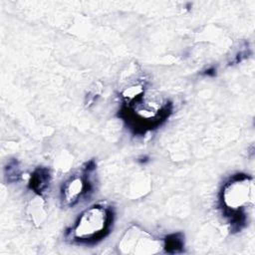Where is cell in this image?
<instances>
[{
    "mask_svg": "<svg viewBox=\"0 0 255 255\" xmlns=\"http://www.w3.org/2000/svg\"><path fill=\"white\" fill-rule=\"evenodd\" d=\"M113 222V209L109 206L95 204L79 216L67 235H70V239L78 244H96L110 233Z\"/></svg>",
    "mask_w": 255,
    "mask_h": 255,
    "instance_id": "obj_3",
    "label": "cell"
},
{
    "mask_svg": "<svg viewBox=\"0 0 255 255\" xmlns=\"http://www.w3.org/2000/svg\"><path fill=\"white\" fill-rule=\"evenodd\" d=\"M183 234L180 232L172 233L163 239V248L167 253H179L183 250L184 240Z\"/></svg>",
    "mask_w": 255,
    "mask_h": 255,
    "instance_id": "obj_6",
    "label": "cell"
},
{
    "mask_svg": "<svg viewBox=\"0 0 255 255\" xmlns=\"http://www.w3.org/2000/svg\"><path fill=\"white\" fill-rule=\"evenodd\" d=\"M120 117L134 134H144L166 121L172 111L168 101L156 102L146 98L142 86L128 88L123 93Z\"/></svg>",
    "mask_w": 255,
    "mask_h": 255,
    "instance_id": "obj_1",
    "label": "cell"
},
{
    "mask_svg": "<svg viewBox=\"0 0 255 255\" xmlns=\"http://www.w3.org/2000/svg\"><path fill=\"white\" fill-rule=\"evenodd\" d=\"M20 168L17 163V160L13 159L9 161V163L5 166V177L7 178V181L14 182L17 181L20 178Z\"/></svg>",
    "mask_w": 255,
    "mask_h": 255,
    "instance_id": "obj_7",
    "label": "cell"
},
{
    "mask_svg": "<svg viewBox=\"0 0 255 255\" xmlns=\"http://www.w3.org/2000/svg\"><path fill=\"white\" fill-rule=\"evenodd\" d=\"M220 208L223 216L234 231H240L247 222L246 208L254 204L253 179L247 174L232 175L222 186L220 195Z\"/></svg>",
    "mask_w": 255,
    "mask_h": 255,
    "instance_id": "obj_2",
    "label": "cell"
},
{
    "mask_svg": "<svg viewBox=\"0 0 255 255\" xmlns=\"http://www.w3.org/2000/svg\"><path fill=\"white\" fill-rule=\"evenodd\" d=\"M51 182L50 170L47 167H37L30 176L28 187L35 193L42 195L49 187Z\"/></svg>",
    "mask_w": 255,
    "mask_h": 255,
    "instance_id": "obj_5",
    "label": "cell"
},
{
    "mask_svg": "<svg viewBox=\"0 0 255 255\" xmlns=\"http://www.w3.org/2000/svg\"><path fill=\"white\" fill-rule=\"evenodd\" d=\"M202 74L205 75V76H211V77H213V76L216 75V69H215L214 67H210V68L206 69L205 71H203Z\"/></svg>",
    "mask_w": 255,
    "mask_h": 255,
    "instance_id": "obj_8",
    "label": "cell"
},
{
    "mask_svg": "<svg viewBox=\"0 0 255 255\" xmlns=\"http://www.w3.org/2000/svg\"><path fill=\"white\" fill-rule=\"evenodd\" d=\"M96 168L94 160L83 167L82 174H76L66 180L61 187V201L66 207H73L93 191V184L89 178L90 173Z\"/></svg>",
    "mask_w": 255,
    "mask_h": 255,
    "instance_id": "obj_4",
    "label": "cell"
}]
</instances>
